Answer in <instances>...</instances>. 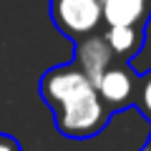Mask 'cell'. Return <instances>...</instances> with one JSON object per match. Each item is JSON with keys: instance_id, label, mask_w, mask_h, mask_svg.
I'll return each instance as SVG.
<instances>
[{"instance_id": "277c9868", "label": "cell", "mask_w": 151, "mask_h": 151, "mask_svg": "<svg viewBox=\"0 0 151 151\" xmlns=\"http://www.w3.org/2000/svg\"><path fill=\"white\" fill-rule=\"evenodd\" d=\"M113 60H119V58L113 55V50L108 48V43L103 40L101 33H93V35H86V38H81V40H76V60L73 63L78 65L93 83L101 78V73L113 63Z\"/></svg>"}, {"instance_id": "5b68a950", "label": "cell", "mask_w": 151, "mask_h": 151, "mask_svg": "<svg viewBox=\"0 0 151 151\" xmlns=\"http://www.w3.org/2000/svg\"><path fill=\"white\" fill-rule=\"evenodd\" d=\"M106 25H134L144 28L151 13V0H101Z\"/></svg>"}, {"instance_id": "9c48e42d", "label": "cell", "mask_w": 151, "mask_h": 151, "mask_svg": "<svg viewBox=\"0 0 151 151\" xmlns=\"http://www.w3.org/2000/svg\"><path fill=\"white\" fill-rule=\"evenodd\" d=\"M141 151H151V149H149V146H144V149H141Z\"/></svg>"}, {"instance_id": "3957f363", "label": "cell", "mask_w": 151, "mask_h": 151, "mask_svg": "<svg viewBox=\"0 0 151 151\" xmlns=\"http://www.w3.org/2000/svg\"><path fill=\"white\" fill-rule=\"evenodd\" d=\"M96 91L111 113L121 111V108L131 106L136 101L139 73L129 65V60H113L96 81Z\"/></svg>"}, {"instance_id": "6da1fadb", "label": "cell", "mask_w": 151, "mask_h": 151, "mask_svg": "<svg viewBox=\"0 0 151 151\" xmlns=\"http://www.w3.org/2000/svg\"><path fill=\"white\" fill-rule=\"evenodd\" d=\"M40 96L53 111L55 129L65 139H93L111 121V111L101 101L96 83L73 60L45 70L40 78Z\"/></svg>"}, {"instance_id": "ba28073f", "label": "cell", "mask_w": 151, "mask_h": 151, "mask_svg": "<svg viewBox=\"0 0 151 151\" xmlns=\"http://www.w3.org/2000/svg\"><path fill=\"white\" fill-rule=\"evenodd\" d=\"M0 151H23V149H20V141H18L15 136L0 131Z\"/></svg>"}, {"instance_id": "30bf717a", "label": "cell", "mask_w": 151, "mask_h": 151, "mask_svg": "<svg viewBox=\"0 0 151 151\" xmlns=\"http://www.w3.org/2000/svg\"><path fill=\"white\" fill-rule=\"evenodd\" d=\"M146 146H149V149H151V139H149V144H146Z\"/></svg>"}, {"instance_id": "7a4b0ae2", "label": "cell", "mask_w": 151, "mask_h": 151, "mask_svg": "<svg viewBox=\"0 0 151 151\" xmlns=\"http://www.w3.org/2000/svg\"><path fill=\"white\" fill-rule=\"evenodd\" d=\"M50 20L70 40L98 33L103 23L101 0H50Z\"/></svg>"}, {"instance_id": "52a82bcc", "label": "cell", "mask_w": 151, "mask_h": 151, "mask_svg": "<svg viewBox=\"0 0 151 151\" xmlns=\"http://www.w3.org/2000/svg\"><path fill=\"white\" fill-rule=\"evenodd\" d=\"M136 106L151 121V70L139 76V91H136Z\"/></svg>"}, {"instance_id": "8992f818", "label": "cell", "mask_w": 151, "mask_h": 151, "mask_svg": "<svg viewBox=\"0 0 151 151\" xmlns=\"http://www.w3.org/2000/svg\"><path fill=\"white\" fill-rule=\"evenodd\" d=\"M101 35L119 60H134L139 55V50L144 48V28L106 25V33H101Z\"/></svg>"}]
</instances>
